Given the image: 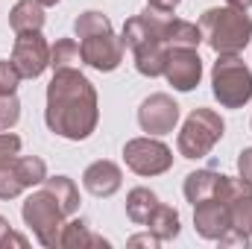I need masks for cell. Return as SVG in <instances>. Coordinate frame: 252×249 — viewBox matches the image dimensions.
<instances>
[{"label":"cell","mask_w":252,"mask_h":249,"mask_svg":"<svg viewBox=\"0 0 252 249\" xmlns=\"http://www.w3.org/2000/svg\"><path fill=\"white\" fill-rule=\"evenodd\" d=\"M44 121L53 135H62L67 141H85L97 129V91L85 73H79L76 67L53 70V79L47 85Z\"/></svg>","instance_id":"6da1fadb"},{"label":"cell","mask_w":252,"mask_h":249,"mask_svg":"<svg viewBox=\"0 0 252 249\" xmlns=\"http://www.w3.org/2000/svg\"><path fill=\"white\" fill-rule=\"evenodd\" d=\"M170 15H158L153 9L129 18L124 24V47L135 53V67L144 76H161L164 73V62H167V41H164V21Z\"/></svg>","instance_id":"7a4b0ae2"},{"label":"cell","mask_w":252,"mask_h":249,"mask_svg":"<svg viewBox=\"0 0 252 249\" xmlns=\"http://www.w3.org/2000/svg\"><path fill=\"white\" fill-rule=\"evenodd\" d=\"M199 30H202V41H208V47L217 56H238L252 38V21L247 9H235V6L205 9L199 18Z\"/></svg>","instance_id":"3957f363"},{"label":"cell","mask_w":252,"mask_h":249,"mask_svg":"<svg viewBox=\"0 0 252 249\" xmlns=\"http://www.w3.org/2000/svg\"><path fill=\"white\" fill-rule=\"evenodd\" d=\"M21 214H24V223L32 229V235L38 238L41 247H50V249L59 247V238H62L67 214H64L62 202L50 193V187L41 185V190L30 193L27 202H24V208H21Z\"/></svg>","instance_id":"277c9868"},{"label":"cell","mask_w":252,"mask_h":249,"mask_svg":"<svg viewBox=\"0 0 252 249\" xmlns=\"http://www.w3.org/2000/svg\"><path fill=\"white\" fill-rule=\"evenodd\" d=\"M211 91L223 109H241L252 100V70L241 56H220L211 67Z\"/></svg>","instance_id":"5b68a950"},{"label":"cell","mask_w":252,"mask_h":249,"mask_svg":"<svg viewBox=\"0 0 252 249\" xmlns=\"http://www.w3.org/2000/svg\"><path fill=\"white\" fill-rule=\"evenodd\" d=\"M223 118L211 109H193L188 115V121L182 124V132L176 138L179 156L182 158H202L214 150V144L223 138Z\"/></svg>","instance_id":"8992f818"},{"label":"cell","mask_w":252,"mask_h":249,"mask_svg":"<svg viewBox=\"0 0 252 249\" xmlns=\"http://www.w3.org/2000/svg\"><path fill=\"white\" fill-rule=\"evenodd\" d=\"M47 179V164L38 156H15L0 164V199H15L27 187H35Z\"/></svg>","instance_id":"52a82bcc"},{"label":"cell","mask_w":252,"mask_h":249,"mask_svg":"<svg viewBox=\"0 0 252 249\" xmlns=\"http://www.w3.org/2000/svg\"><path fill=\"white\" fill-rule=\"evenodd\" d=\"M126 167L138 176H161L173 167V153L156 138H132L124 147Z\"/></svg>","instance_id":"ba28073f"},{"label":"cell","mask_w":252,"mask_h":249,"mask_svg":"<svg viewBox=\"0 0 252 249\" xmlns=\"http://www.w3.org/2000/svg\"><path fill=\"white\" fill-rule=\"evenodd\" d=\"M12 64L27 79H35L50 67V47H47L41 30L38 32H18L15 50H12Z\"/></svg>","instance_id":"9c48e42d"},{"label":"cell","mask_w":252,"mask_h":249,"mask_svg":"<svg viewBox=\"0 0 252 249\" xmlns=\"http://www.w3.org/2000/svg\"><path fill=\"white\" fill-rule=\"evenodd\" d=\"M79 50H82V62L91 64L94 70L100 73H109V70H118L124 62V41L109 30V32H97V35H88L79 41Z\"/></svg>","instance_id":"30bf717a"},{"label":"cell","mask_w":252,"mask_h":249,"mask_svg":"<svg viewBox=\"0 0 252 249\" xmlns=\"http://www.w3.org/2000/svg\"><path fill=\"white\" fill-rule=\"evenodd\" d=\"M138 124L150 135H167L179 124V106L167 94H150L138 109Z\"/></svg>","instance_id":"8fae6325"},{"label":"cell","mask_w":252,"mask_h":249,"mask_svg":"<svg viewBox=\"0 0 252 249\" xmlns=\"http://www.w3.org/2000/svg\"><path fill=\"white\" fill-rule=\"evenodd\" d=\"M164 76L176 91H193L202 79V59L193 47H170Z\"/></svg>","instance_id":"7c38bea8"},{"label":"cell","mask_w":252,"mask_h":249,"mask_svg":"<svg viewBox=\"0 0 252 249\" xmlns=\"http://www.w3.org/2000/svg\"><path fill=\"white\" fill-rule=\"evenodd\" d=\"M193 229L205 241H220L232 229V211H229V205H223L214 196L196 202L193 205Z\"/></svg>","instance_id":"4fadbf2b"},{"label":"cell","mask_w":252,"mask_h":249,"mask_svg":"<svg viewBox=\"0 0 252 249\" xmlns=\"http://www.w3.org/2000/svg\"><path fill=\"white\" fill-rule=\"evenodd\" d=\"M82 185H85L88 193L106 199V196H112V193L121 190V185H124V173H121V167H118L115 161L100 158V161H94V164L85 167V173H82Z\"/></svg>","instance_id":"5bb4252c"},{"label":"cell","mask_w":252,"mask_h":249,"mask_svg":"<svg viewBox=\"0 0 252 249\" xmlns=\"http://www.w3.org/2000/svg\"><path fill=\"white\" fill-rule=\"evenodd\" d=\"M9 27L15 32H38L44 27V6L38 0H18L9 12Z\"/></svg>","instance_id":"9a60e30c"},{"label":"cell","mask_w":252,"mask_h":249,"mask_svg":"<svg viewBox=\"0 0 252 249\" xmlns=\"http://www.w3.org/2000/svg\"><path fill=\"white\" fill-rule=\"evenodd\" d=\"M164 41L167 47H199L202 41V30L199 24H190V21H182V18H167L164 21Z\"/></svg>","instance_id":"2e32d148"},{"label":"cell","mask_w":252,"mask_h":249,"mask_svg":"<svg viewBox=\"0 0 252 249\" xmlns=\"http://www.w3.org/2000/svg\"><path fill=\"white\" fill-rule=\"evenodd\" d=\"M147 232H153L158 241H173L176 235H179V214H176V208H170V205H156V211L147 217Z\"/></svg>","instance_id":"e0dca14e"},{"label":"cell","mask_w":252,"mask_h":249,"mask_svg":"<svg viewBox=\"0 0 252 249\" xmlns=\"http://www.w3.org/2000/svg\"><path fill=\"white\" fill-rule=\"evenodd\" d=\"M156 205H158V196L150 187H132L129 196H126V217L135 226H144L147 217L156 211Z\"/></svg>","instance_id":"ac0fdd59"},{"label":"cell","mask_w":252,"mask_h":249,"mask_svg":"<svg viewBox=\"0 0 252 249\" xmlns=\"http://www.w3.org/2000/svg\"><path fill=\"white\" fill-rule=\"evenodd\" d=\"M59 247H64V249H76V247H109V241H103V238L91 235V232H88V226H85L82 220H64Z\"/></svg>","instance_id":"d6986e66"},{"label":"cell","mask_w":252,"mask_h":249,"mask_svg":"<svg viewBox=\"0 0 252 249\" xmlns=\"http://www.w3.org/2000/svg\"><path fill=\"white\" fill-rule=\"evenodd\" d=\"M217 176H220V173H214V170H193V173H188V176H185V199H188L190 205L208 199V196L214 193Z\"/></svg>","instance_id":"ffe728a7"},{"label":"cell","mask_w":252,"mask_h":249,"mask_svg":"<svg viewBox=\"0 0 252 249\" xmlns=\"http://www.w3.org/2000/svg\"><path fill=\"white\" fill-rule=\"evenodd\" d=\"M41 185L50 187V193L62 202V208H64V214H67V217H73V214L79 211V190H76V185H73L67 176H53V179H44Z\"/></svg>","instance_id":"44dd1931"},{"label":"cell","mask_w":252,"mask_h":249,"mask_svg":"<svg viewBox=\"0 0 252 249\" xmlns=\"http://www.w3.org/2000/svg\"><path fill=\"white\" fill-rule=\"evenodd\" d=\"M252 193V182H247L244 176H217V185H214V199H220L223 205H232L235 199H241V196H247Z\"/></svg>","instance_id":"7402d4cb"},{"label":"cell","mask_w":252,"mask_h":249,"mask_svg":"<svg viewBox=\"0 0 252 249\" xmlns=\"http://www.w3.org/2000/svg\"><path fill=\"white\" fill-rule=\"evenodd\" d=\"M112 30V21L103 15V12H97V9H88V12H82L76 21H73V35L82 41V38H88V35H97V32H109Z\"/></svg>","instance_id":"603a6c76"},{"label":"cell","mask_w":252,"mask_h":249,"mask_svg":"<svg viewBox=\"0 0 252 249\" xmlns=\"http://www.w3.org/2000/svg\"><path fill=\"white\" fill-rule=\"evenodd\" d=\"M82 59V50L73 38H59L50 47V67L53 70H64V67H76Z\"/></svg>","instance_id":"cb8c5ba5"},{"label":"cell","mask_w":252,"mask_h":249,"mask_svg":"<svg viewBox=\"0 0 252 249\" xmlns=\"http://www.w3.org/2000/svg\"><path fill=\"white\" fill-rule=\"evenodd\" d=\"M229 211H232V226L244 229V232L252 238V193L235 199V202L229 205Z\"/></svg>","instance_id":"d4e9b609"},{"label":"cell","mask_w":252,"mask_h":249,"mask_svg":"<svg viewBox=\"0 0 252 249\" xmlns=\"http://www.w3.org/2000/svg\"><path fill=\"white\" fill-rule=\"evenodd\" d=\"M21 118V103L15 94H3L0 91V132L3 129H12Z\"/></svg>","instance_id":"484cf974"},{"label":"cell","mask_w":252,"mask_h":249,"mask_svg":"<svg viewBox=\"0 0 252 249\" xmlns=\"http://www.w3.org/2000/svg\"><path fill=\"white\" fill-rule=\"evenodd\" d=\"M21 73H18V67L12 64V59L6 62V59H0V91L3 94H15V88L21 85Z\"/></svg>","instance_id":"4316f807"},{"label":"cell","mask_w":252,"mask_h":249,"mask_svg":"<svg viewBox=\"0 0 252 249\" xmlns=\"http://www.w3.org/2000/svg\"><path fill=\"white\" fill-rule=\"evenodd\" d=\"M18 153H21V138L18 135H9V132H0V164L3 161H12Z\"/></svg>","instance_id":"83f0119b"},{"label":"cell","mask_w":252,"mask_h":249,"mask_svg":"<svg viewBox=\"0 0 252 249\" xmlns=\"http://www.w3.org/2000/svg\"><path fill=\"white\" fill-rule=\"evenodd\" d=\"M220 247H250V235L238 226H232L223 238H220Z\"/></svg>","instance_id":"f1b7e54d"},{"label":"cell","mask_w":252,"mask_h":249,"mask_svg":"<svg viewBox=\"0 0 252 249\" xmlns=\"http://www.w3.org/2000/svg\"><path fill=\"white\" fill-rule=\"evenodd\" d=\"M176 6H179V0H147V9H153L158 15H173Z\"/></svg>","instance_id":"f546056e"},{"label":"cell","mask_w":252,"mask_h":249,"mask_svg":"<svg viewBox=\"0 0 252 249\" xmlns=\"http://www.w3.org/2000/svg\"><path fill=\"white\" fill-rule=\"evenodd\" d=\"M238 170H241V176H244L247 182H252V147L238 156Z\"/></svg>","instance_id":"4dcf8cb0"},{"label":"cell","mask_w":252,"mask_h":249,"mask_svg":"<svg viewBox=\"0 0 252 249\" xmlns=\"http://www.w3.org/2000/svg\"><path fill=\"white\" fill-rule=\"evenodd\" d=\"M27 244H30V241H27L24 235H18V232H12V229H9V232H6V235L0 238V249H6V247H18V249H24Z\"/></svg>","instance_id":"1f68e13d"},{"label":"cell","mask_w":252,"mask_h":249,"mask_svg":"<svg viewBox=\"0 0 252 249\" xmlns=\"http://www.w3.org/2000/svg\"><path fill=\"white\" fill-rule=\"evenodd\" d=\"M158 244H161V241H158V238H156V235H153V232H147V235H135V238H129V247H158Z\"/></svg>","instance_id":"d6a6232c"},{"label":"cell","mask_w":252,"mask_h":249,"mask_svg":"<svg viewBox=\"0 0 252 249\" xmlns=\"http://www.w3.org/2000/svg\"><path fill=\"white\" fill-rule=\"evenodd\" d=\"M229 6H235V9H250L252 6V0H226Z\"/></svg>","instance_id":"836d02e7"},{"label":"cell","mask_w":252,"mask_h":249,"mask_svg":"<svg viewBox=\"0 0 252 249\" xmlns=\"http://www.w3.org/2000/svg\"><path fill=\"white\" fill-rule=\"evenodd\" d=\"M6 232H9V220H6V217H0V238H3Z\"/></svg>","instance_id":"e575fe53"},{"label":"cell","mask_w":252,"mask_h":249,"mask_svg":"<svg viewBox=\"0 0 252 249\" xmlns=\"http://www.w3.org/2000/svg\"><path fill=\"white\" fill-rule=\"evenodd\" d=\"M38 3H41V6H56L59 0H38Z\"/></svg>","instance_id":"d590c367"}]
</instances>
